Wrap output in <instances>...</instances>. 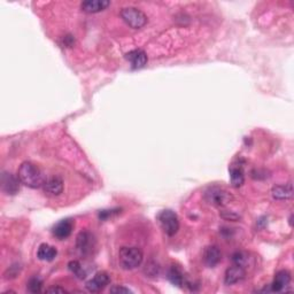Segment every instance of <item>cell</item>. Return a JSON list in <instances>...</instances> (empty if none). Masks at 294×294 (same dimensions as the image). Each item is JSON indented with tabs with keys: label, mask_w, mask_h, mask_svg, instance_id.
<instances>
[{
	"label": "cell",
	"mask_w": 294,
	"mask_h": 294,
	"mask_svg": "<svg viewBox=\"0 0 294 294\" xmlns=\"http://www.w3.org/2000/svg\"><path fill=\"white\" fill-rule=\"evenodd\" d=\"M17 177L22 184L31 188L42 187L46 181L43 171L32 162H23L17 171Z\"/></svg>",
	"instance_id": "cell-1"
},
{
	"label": "cell",
	"mask_w": 294,
	"mask_h": 294,
	"mask_svg": "<svg viewBox=\"0 0 294 294\" xmlns=\"http://www.w3.org/2000/svg\"><path fill=\"white\" fill-rule=\"evenodd\" d=\"M143 252L138 247H122L118 253V261L125 270H133L143 262Z\"/></svg>",
	"instance_id": "cell-2"
},
{
	"label": "cell",
	"mask_w": 294,
	"mask_h": 294,
	"mask_svg": "<svg viewBox=\"0 0 294 294\" xmlns=\"http://www.w3.org/2000/svg\"><path fill=\"white\" fill-rule=\"evenodd\" d=\"M157 219H159L160 225L165 234L169 237L175 236L179 230V219L177 214L170 209L162 210V212L157 215Z\"/></svg>",
	"instance_id": "cell-3"
},
{
	"label": "cell",
	"mask_w": 294,
	"mask_h": 294,
	"mask_svg": "<svg viewBox=\"0 0 294 294\" xmlns=\"http://www.w3.org/2000/svg\"><path fill=\"white\" fill-rule=\"evenodd\" d=\"M121 17L133 29H142L147 23L145 13L136 7H125L121 11Z\"/></svg>",
	"instance_id": "cell-4"
},
{
	"label": "cell",
	"mask_w": 294,
	"mask_h": 294,
	"mask_svg": "<svg viewBox=\"0 0 294 294\" xmlns=\"http://www.w3.org/2000/svg\"><path fill=\"white\" fill-rule=\"evenodd\" d=\"M205 199L210 205L217 206V207H224V206L231 203L232 195L225 188L212 186L205 192Z\"/></svg>",
	"instance_id": "cell-5"
},
{
	"label": "cell",
	"mask_w": 294,
	"mask_h": 294,
	"mask_svg": "<svg viewBox=\"0 0 294 294\" xmlns=\"http://www.w3.org/2000/svg\"><path fill=\"white\" fill-rule=\"evenodd\" d=\"M20 178L11 173H4L2 176V188L6 194L14 195L20 191Z\"/></svg>",
	"instance_id": "cell-6"
},
{
	"label": "cell",
	"mask_w": 294,
	"mask_h": 294,
	"mask_svg": "<svg viewBox=\"0 0 294 294\" xmlns=\"http://www.w3.org/2000/svg\"><path fill=\"white\" fill-rule=\"evenodd\" d=\"M94 245L95 240L90 232L83 231L77 236L76 246L78 248V251L82 254H84V255H87V254H90L92 252V249L94 248Z\"/></svg>",
	"instance_id": "cell-7"
},
{
	"label": "cell",
	"mask_w": 294,
	"mask_h": 294,
	"mask_svg": "<svg viewBox=\"0 0 294 294\" xmlns=\"http://www.w3.org/2000/svg\"><path fill=\"white\" fill-rule=\"evenodd\" d=\"M44 192L48 197H58L63 192V181L59 176H53L45 181L43 185Z\"/></svg>",
	"instance_id": "cell-8"
},
{
	"label": "cell",
	"mask_w": 294,
	"mask_h": 294,
	"mask_svg": "<svg viewBox=\"0 0 294 294\" xmlns=\"http://www.w3.org/2000/svg\"><path fill=\"white\" fill-rule=\"evenodd\" d=\"M74 222L73 219H62V221H60L59 223H56L54 225L53 230H52V234L55 237V238H58L59 240H63V239H67L68 237L72 235V232L74 230Z\"/></svg>",
	"instance_id": "cell-9"
},
{
	"label": "cell",
	"mask_w": 294,
	"mask_h": 294,
	"mask_svg": "<svg viewBox=\"0 0 294 294\" xmlns=\"http://www.w3.org/2000/svg\"><path fill=\"white\" fill-rule=\"evenodd\" d=\"M291 283V274L287 270H280L275 276V279L270 286V292H283Z\"/></svg>",
	"instance_id": "cell-10"
},
{
	"label": "cell",
	"mask_w": 294,
	"mask_h": 294,
	"mask_svg": "<svg viewBox=\"0 0 294 294\" xmlns=\"http://www.w3.org/2000/svg\"><path fill=\"white\" fill-rule=\"evenodd\" d=\"M109 282H111V279H109V276L106 273H98L86 283V288L90 292H100L107 286Z\"/></svg>",
	"instance_id": "cell-11"
},
{
	"label": "cell",
	"mask_w": 294,
	"mask_h": 294,
	"mask_svg": "<svg viewBox=\"0 0 294 294\" xmlns=\"http://www.w3.org/2000/svg\"><path fill=\"white\" fill-rule=\"evenodd\" d=\"M125 59L129 61L133 69H140L147 63V55L143 50H134L126 53Z\"/></svg>",
	"instance_id": "cell-12"
},
{
	"label": "cell",
	"mask_w": 294,
	"mask_h": 294,
	"mask_svg": "<svg viewBox=\"0 0 294 294\" xmlns=\"http://www.w3.org/2000/svg\"><path fill=\"white\" fill-rule=\"evenodd\" d=\"M246 276V271H245L244 268H241L239 266H232L229 269H226L225 271V277H224V283L226 285H234L239 283L240 280H243Z\"/></svg>",
	"instance_id": "cell-13"
},
{
	"label": "cell",
	"mask_w": 294,
	"mask_h": 294,
	"mask_svg": "<svg viewBox=\"0 0 294 294\" xmlns=\"http://www.w3.org/2000/svg\"><path fill=\"white\" fill-rule=\"evenodd\" d=\"M111 5L108 0H86L81 4V8L83 12L90 13V14H94V13L103 12L104 10Z\"/></svg>",
	"instance_id": "cell-14"
},
{
	"label": "cell",
	"mask_w": 294,
	"mask_h": 294,
	"mask_svg": "<svg viewBox=\"0 0 294 294\" xmlns=\"http://www.w3.org/2000/svg\"><path fill=\"white\" fill-rule=\"evenodd\" d=\"M222 258V253L216 246H209L204 252V262L209 268L217 266Z\"/></svg>",
	"instance_id": "cell-15"
},
{
	"label": "cell",
	"mask_w": 294,
	"mask_h": 294,
	"mask_svg": "<svg viewBox=\"0 0 294 294\" xmlns=\"http://www.w3.org/2000/svg\"><path fill=\"white\" fill-rule=\"evenodd\" d=\"M230 179L232 186L240 187L245 182L244 167L240 164H234L230 167Z\"/></svg>",
	"instance_id": "cell-16"
},
{
	"label": "cell",
	"mask_w": 294,
	"mask_h": 294,
	"mask_svg": "<svg viewBox=\"0 0 294 294\" xmlns=\"http://www.w3.org/2000/svg\"><path fill=\"white\" fill-rule=\"evenodd\" d=\"M273 198L276 200H286L292 198L293 186L292 184H285V185H276L271 190Z\"/></svg>",
	"instance_id": "cell-17"
},
{
	"label": "cell",
	"mask_w": 294,
	"mask_h": 294,
	"mask_svg": "<svg viewBox=\"0 0 294 294\" xmlns=\"http://www.w3.org/2000/svg\"><path fill=\"white\" fill-rule=\"evenodd\" d=\"M56 254H58V252H56L55 247L51 246V245L48 244H42L41 246L38 247L37 257L42 261L51 262L56 257Z\"/></svg>",
	"instance_id": "cell-18"
},
{
	"label": "cell",
	"mask_w": 294,
	"mask_h": 294,
	"mask_svg": "<svg viewBox=\"0 0 294 294\" xmlns=\"http://www.w3.org/2000/svg\"><path fill=\"white\" fill-rule=\"evenodd\" d=\"M167 278H168L169 282L173 285H175V286L183 287V285L185 284V279H184L182 271L176 267L170 268L168 271V275H167Z\"/></svg>",
	"instance_id": "cell-19"
},
{
	"label": "cell",
	"mask_w": 294,
	"mask_h": 294,
	"mask_svg": "<svg viewBox=\"0 0 294 294\" xmlns=\"http://www.w3.org/2000/svg\"><path fill=\"white\" fill-rule=\"evenodd\" d=\"M249 261H251V257L245 252H236L234 255H232V262H234L236 266L244 268V269L249 265Z\"/></svg>",
	"instance_id": "cell-20"
},
{
	"label": "cell",
	"mask_w": 294,
	"mask_h": 294,
	"mask_svg": "<svg viewBox=\"0 0 294 294\" xmlns=\"http://www.w3.org/2000/svg\"><path fill=\"white\" fill-rule=\"evenodd\" d=\"M27 288L29 292L31 293H39L42 292V288H43V280L39 278V277H32L29 279V282L27 284Z\"/></svg>",
	"instance_id": "cell-21"
},
{
	"label": "cell",
	"mask_w": 294,
	"mask_h": 294,
	"mask_svg": "<svg viewBox=\"0 0 294 294\" xmlns=\"http://www.w3.org/2000/svg\"><path fill=\"white\" fill-rule=\"evenodd\" d=\"M68 268H69V270L72 271V273H73L74 275H75L77 278H80V279L85 278L84 270H83L81 263L78 262V261H72V262H69Z\"/></svg>",
	"instance_id": "cell-22"
},
{
	"label": "cell",
	"mask_w": 294,
	"mask_h": 294,
	"mask_svg": "<svg viewBox=\"0 0 294 294\" xmlns=\"http://www.w3.org/2000/svg\"><path fill=\"white\" fill-rule=\"evenodd\" d=\"M111 292L112 293H131L129 288H125L122 286H114L111 288Z\"/></svg>",
	"instance_id": "cell-23"
},
{
	"label": "cell",
	"mask_w": 294,
	"mask_h": 294,
	"mask_svg": "<svg viewBox=\"0 0 294 294\" xmlns=\"http://www.w3.org/2000/svg\"><path fill=\"white\" fill-rule=\"evenodd\" d=\"M46 292H47V293H66L67 291H66L64 288L60 287V286H53V287L47 288Z\"/></svg>",
	"instance_id": "cell-24"
}]
</instances>
